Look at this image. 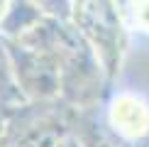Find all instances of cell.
<instances>
[{
	"instance_id": "obj_4",
	"label": "cell",
	"mask_w": 149,
	"mask_h": 147,
	"mask_svg": "<svg viewBox=\"0 0 149 147\" xmlns=\"http://www.w3.org/2000/svg\"><path fill=\"white\" fill-rule=\"evenodd\" d=\"M105 123L130 142L149 137V101L132 91H120L105 106Z\"/></svg>"
},
{
	"instance_id": "obj_3",
	"label": "cell",
	"mask_w": 149,
	"mask_h": 147,
	"mask_svg": "<svg viewBox=\"0 0 149 147\" xmlns=\"http://www.w3.org/2000/svg\"><path fill=\"white\" fill-rule=\"evenodd\" d=\"M3 42L15 86L24 101L61 98V69L52 54L20 39H3Z\"/></svg>"
},
{
	"instance_id": "obj_6",
	"label": "cell",
	"mask_w": 149,
	"mask_h": 147,
	"mask_svg": "<svg viewBox=\"0 0 149 147\" xmlns=\"http://www.w3.org/2000/svg\"><path fill=\"white\" fill-rule=\"evenodd\" d=\"M22 103H24V98L20 96V91L15 86V78H12L8 52H5V42L0 39V110L8 115L10 110H15Z\"/></svg>"
},
{
	"instance_id": "obj_8",
	"label": "cell",
	"mask_w": 149,
	"mask_h": 147,
	"mask_svg": "<svg viewBox=\"0 0 149 147\" xmlns=\"http://www.w3.org/2000/svg\"><path fill=\"white\" fill-rule=\"evenodd\" d=\"M47 15H54V17H64L69 20V12H71V0H34Z\"/></svg>"
},
{
	"instance_id": "obj_10",
	"label": "cell",
	"mask_w": 149,
	"mask_h": 147,
	"mask_svg": "<svg viewBox=\"0 0 149 147\" xmlns=\"http://www.w3.org/2000/svg\"><path fill=\"white\" fill-rule=\"evenodd\" d=\"M61 147H78V142H76V137H73V135H69V137L61 142Z\"/></svg>"
},
{
	"instance_id": "obj_1",
	"label": "cell",
	"mask_w": 149,
	"mask_h": 147,
	"mask_svg": "<svg viewBox=\"0 0 149 147\" xmlns=\"http://www.w3.org/2000/svg\"><path fill=\"white\" fill-rule=\"evenodd\" d=\"M76 108L66 101H24L5 115L0 147H61L73 130Z\"/></svg>"
},
{
	"instance_id": "obj_7",
	"label": "cell",
	"mask_w": 149,
	"mask_h": 147,
	"mask_svg": "<svg viewBox=\"0 0 149 147\" xmlns=\"http://www.w3.org/2000/svg\"><path fill=\"white\" fill-rule=\"evenodd\" d=\"M127 22L134 29L149 34V0H130L127 3Z\"/></svg>"
},
{
	"instance_id": "obj_9",
	"label": "cell",
	"mask_w": 149,
	"mask_h": 147,
	"mask_svg": "<svg viewBox=\"0 0 149 147\" xmlns=\"http://www.w3.org/2000/svg\"><path fill=\"white\" fill-rule=\"evenodd\" d=\"M10 5H12V0H0V22L5 20V15H8Z\"/></svg>"
},
{
	"instance_id": "obj_2",
	"label": "cell",
	"mask_w": 149,
	"mask_h": 147,
	"mask_svg": "<svg viewBox=\"0 0 149 147\" xmlns=\"http://www.w3.org/2000/svg\"><path fill=\"white\" fill-rule=\"evenodd\" d=\"M69 22L88 42L108 81L115 78L125 57V17L117 0H71Z\"/></svg>"
},
{
	"instance_id": "obj_5",
	"label": "cell",
	"mask_w": 149,
	"mask_h": 147,
	"mask_svg": "<svg viewBox=\"0 0 149 147\" xmlns=\"http://www.w3.org/2000/svg\"><path fill=\"white\" fill-rule=\"evenodd\" d=\"M71 135L76 137L78 147H137L134 142L117 135L113 127L105 123V118L88 115L86 110H76Z\"/></svg>"
},
{
	"instance_id": "obj_11",
	"label": "cell",
	"mask_w": 149,
	"mask_h": 147,
	"mask_svg": "<svg viewBox=\"0 0 149 147\" xmlns=\"http://www.w3.org/2000/svg\"><path fill=\"white\" fill-rule=\"evenodd\" d=\"M3 130H5V113L0 110V135H3Z\"/></svg>"
}]
</instances>
